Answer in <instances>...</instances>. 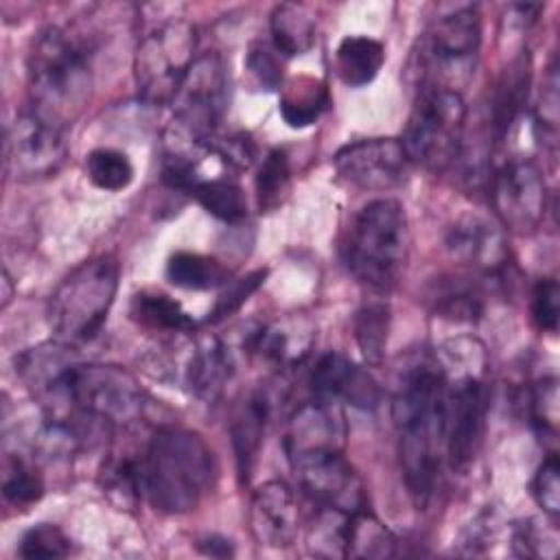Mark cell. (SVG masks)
<instances>
[{
	"label": "cell",
	"instance_id": "cell-43",
	"mask_svg": "<svg viewBox=\"0 0 560 560\" xmlns=\"http://www.w3.org/2000/svg\"><path fill=\"white\" fill-rule=\"evenodd\" d=\"M199 171H197V162L179 149L166 151L164 160H162V182L173 188V190H182V192H192L195 184L199 182Z\"/></svg>",
	"mask_w": 560,
	"mask_h": 560
},
{
	"label": "cell",
	"instance_id": "cell-18",
	"mask_svg": "<svg viewBox=\"0 0 560 560\" xmlns=\"http://www.w3.org/2000/svg\"><path fill=\"white\" fill-rule=\"evenodd\" d=\"M232 350L219 337H197L186 343V352L179 361V376L190 394L203 400L219 398L232 378Z\"/></svg>",
	"mask_w": 560,
	"mask_h": 560
},
{
	"label": "cell",
	"instance_id": "cell-41",
	"mask_svg": "<svg viewBox=\"0 0 560 560\" xmlns=\"http://www.w3.org/2000/svg\"><path fill=\"white\" fill-rule=\"evenodd\" d=\"M560 466L556 453H549L545 462L538 466L534 477V497L542 512L551 518H558L560 512Z\"/></svg>",
	"mask_w": 560,
	"mask_h": 560
},
{
	"label": "cell",
	"instance_id": "cell-24",
	"mask_svg": "<svg viewBox=\"0 0 560 560\" xmlns=\"http://www.w3.org/2000/svg\"><path fill=\"white\" fill-rule=\"evenodd\" d=\"M271 46L284 57L304 55L315 44V18L304 4L282 2L269 18Z\"/></svg>",
	"mask_w": 560,
	"mask_h": 560
},
{
	"label": "cell",
	"instance_id": "cell-27",
	"mask_svg": "<svg viewBox=\"0 0 560 560\" xmlns=\"http://www.w3.org/2000/svg\"><path fill=\"white\" fill-rule=\"evenodd\" d=\"M171 284L188 291H206L228 282V269L212 256L197 252H175L166 262Z\"/></svg>",
	"mask_w": 560,
	"mask_h": 560
},
{
	"label": "cell",
	"instance_id": "cell-8",
	"mask_svg": "<svg viewBox=\"0 0 560 560\" xmlns=\"http://www.w3.org/2000/svg\"><path fill=\"white\" fill-rule=\"evenodd\" d=\"M197 31L184 18H166L147 28L133 52V81L140 101L166 105L192 66Z\"/></svg>",
	"mask_w": 560,
	"mask_h": 560
},
{
	"label": "cell",
	"instance_id": "cell-31",
	"mask_svg": "<svg viewBox=\"0 0 560 560\" xmlns=\"http://www.w3.org/2000/svg\"><path fill=\"white\" fill-rule=\"evenodd\" d=\"M431 302L438 315L455 322H472L483 308L477 284L464 278H440L431 291Z\"/></svg>",
	"mask_w": 560,
	"mask_h": 560
},
{
	"label": "cell",
	"instance_id": "cell-17",
	"mask_svg": "<svg viewBox=\"0 0 560 560\" xmlns=\"http://www.w3.org/2000/svg\"><path fill=\"white\" fill-rule=\"evenodd\" d=\"M252 536L273 549L293 545L300 529V512L289 483L280 479L258 486L249 501Z\"/></svg>",
	"mask_w": 560,
	"mask_h": 560
},
{
	"label": "cell",
	"instance_id": "cell-45",
	"mask_svg": "<svg viewBox=\"0 0 560 560\" xmlns=\"http://www.w3.org/2000/svg\"><path fill=\"white\" fill-rule=\"evenodd\" d=\"M199 549L208 556H232V542L228 538L221 536H208L203 540H199Z\"/></svg>",
	"mask_w": 560,
	"mask_h": 560
},
{
	"label": "cell",
	"instance_id": "cell-3",
	"mask_svg": "<svg viewBox=\"0 0 560 560\" xmlns=\"http://www.w3.org/2000/svg\"><path fill=\"white\" fill-rule=\"evenodd\" d=\"M142 497L164 514L195 510L214 488L217 459L206 440L182 427H160L140 455Z\"/></svg>",
	"mask_w": 560,
	"mask_h": 560
},
{
	"label": "cell",
	"instance_id": "cell-16",
	"mask_svg": "<svg viewBox=\"0 0 560 560\" xmlns=\"http://www.w3.org/2000/svg\"><path fill=\"white\" fill-rule=\"evenodd\" d=\"M311 389L315 398L350 405L357 409H374L381 400V389L372 374L339 352H326L317 359L311 372Z\"/></svg>",
	"mask_w": 560,
	"mask_h": 560
},
{
	"label": "cell",
	"instance_id": "cell-6",
	"mask_svg": "<svg viewBox=\"0 0 560 560\" xmlns=\"http://www.w3.org/2000/svg\"><path fill=\"white\" fill-rule=\"evenodd\" d=\"M481 48V18L477 7H459L435 18L416 50L418 88L462 94L472 81Z\"/></svg>",
	"mask_w": 560,
	"mask_h": 560
},
{
	"label": "cell",
	"instance_id": "cell-42",
	"mask_svg": "<svg viewBox=\"0 0 560 560\" xmlns=\"http://www.w3.org/2000/svg\"><path fill=\"white\" fill-rule=\"evenodd\" d=\"M558 298L560 289L553 278H542L532 291V319L538 330L556 332L558 330Z\"/></svg>",
	"mask_w": 560,
	"mask_h": 560
},
{
	"label": "cell",
	"instance_id": "cell-37",
	"mask_svg": "<svg viewBox=\"0 0 560 560\" xmlns=\"http://www.w3.org/2000/svg\"><path fill=\"white\" fill-rule=\"evenodd\" d=\"M534 120L540 142L553 149L558 138V70L553 63L549 66L547 77L542 79V88L534 109Z\"/></svg>",
	"mask_w": 560,
	"mask_h": 560
},
{
	"label": "cell",
	"instance_id": "cell-13",
	"mask_svg": "<svg viewBox=\"0 0 560 560\" xmlns=\"http://www.w3.org/2000/svg\"><path fill=\"white\" fill-rule=\"evenodd\" d=\"M68 155L66 131L24 109L7 129V168L18 182H39L61 171Z\"/></svg>",
	"mask_w": 560,
	"mask_h": 560
},
{
	"label": "cell",
	"instance_id": "cell-2",
	"mask_svg": "<svg viewBox=\"0 0 560 560\" xmlns=\"http://www.w3.org/2000/svg\"><path fill=\"white\" fill-rule=\"evenodd\" d=\"M28 109L68 129L92 96V46L77 31L50 24L33 39L26 59Z\"/></svg>",
	"mask_w": 560,
	"mask_h": 560
},
{
	"label": "cell",
	"instance_id": "cell-34",
	"mask_svg": "<svg viewBox=\"0 0 560 560\" xmlns=\"http://www.w3.org/2000/svg\"><path fill=\"white\" fill-rule=\"evenodd\" d=\"M103 492L120 508H133L142 497L140 459L136 457H109L101 470Z\"/></svg>",
	"mask_w": 560,
	"mask_h": 560
},
{
	"label": "cell",
	"instance_id": "cell-10",
	"mask_svg": "<svg viewBox=\"0 0 560 560\" xmlns=\"http://www.w3.org/2000/svg\"><path fill=\"white\" fill-rule=\"evenodd\" d=\"M486 357L459 368L451 365L455 376H446V398H444V451L448 464L455 470H466L481 446L486 429L488 409V387L483 378Z\"/></svg>",
	"mask_w": 560,
	"mask_h": 560
},
{
	"label": "cell",
	"instance_id": "cell-20",
	"mask_svg": "<svg viewBox=\"0 0 560 560\" xmlns=\"http://www.w3.org/2000/svg\"><path fill=\"white\" fill-rule=\"evenodd\" d=\"M343 438L346 420L341 407L315 398L293 413L284 435V451L289 455L308 448H343Z\"/></svg>",
	"mask_w": 560,
	"mask_h": 560
},
{
	"label": "cell",
	"instance_id": "cell-19",
	"mask_svg": "<svg viewBox=\"0 0 560 560\" xmlns=\"http://www.w3.org/2000/svg\"><path fill=\"white\" fill-rule=\"evenodd\" d=\"M313 339L315 330L306 317H284L256 328L243 346L249 354L269 365L289 368L300 363L311 352Z\"/></svg>",
	"mask_w": 560,
	"mask_h": 560
},
{
	"label": "cell",
	"instance_id": "cell-29",
	"mask_svg": "<svg viewBox=\"0 0 560 560\" xmlns=\"http://www.w3.org/2000/svg\"><path fill=\"white\" fill-rule=\"evenodd\" d=\"M190 195L208 214L223 223H238L247 217L245 192L238 184L230 179H199Z\"/></svg>",
	"mask_w": 560,
	"mask_h": 560
},
{
	"label": "cell",
	"instance_id": "cell-38",
	"mask_svg": "<svg viewBox=\"0 0 560 560\" xmlns=\"http://www.w3.org/2000/svg\"><path fill=\"white\" fill-rule=\"evenodd\" d=\"M529 418L542 438H556L558 429V383L542 378L529 392Z\"/></svg>",
	"mask_w": 560,
	"mask_h": 560
},
{
	"label": "cell",
	"instance_id": "cell-36",
	"mask_svg": "<svg viewBox=\"0 0 560 560\" xmlns=\"http://www.w3.org/2000/svg\"><path fill=\"white\" fill-rule=\"evenodd\" d=\"M18 553L22 558H66L70 553V538L52 523H39L24 532Z\"/></svg>",
	"mask_w": 560,
	"mask_h": 560
},
{
	"label": "cell",
	"instance_id": "cell-1",
	"mask_svg": "<svg viewBox=\"0 0 560 560\" xmlns=\"http://www.w3.org/2000/svg\"><path fill=\"white\" fill-rule=\"evenodd\" d=\"M446 376L435 363L411 365L394 394L392 418L398 433V459L407 492L416 505L433 497L444 448Z\"/></svg>",
	"mask_w": 560,
	"mask_h": 560
},
{
	"label": "cell",
	"instance_id": "cell-21",
	"mask_svg": "<svg viewBox=\"0 0 560 560\" xmlns=\"http://www.w3.org/2000/svg\"><path fill=\"white\" fill-rule=\"evenodd\" d=\"M532 83V61L527 52L514 57L499 74L488 109V125L492 142H503L510 129L521 118Z\"/></svg>",
	"mask_w": 560,
	"mask_h": 560
},
{
	"label": "cell",
	"instance_id": "cell-35",
	"mask_svg": "<svg viewBox=\"0 0 560 560\" xmlns=\"http://www.w3.org/2000/svg\"><path fill=\"white\" fill-rule=\"evenodd\" d=\"M291 184V166L284 149H271L256 173V199L260 210H273L282 203Z\"/></svg>",
	"mask_w": 560,
	"mask_h": 560
},
{
	"label": "cell",
	"instance_id": "cell-28",
	"mask_svg": "<svg viewBox=\"0 0 560 560\" xmlns=\"http://www.w3.org/2000/svg\"><path fill=\"white\" fill-rule=\"evenodd\" d=\"M328 103L326 88L308 77H302L287 85L280 96V116L293 129H304L313 125Z\"/></svg>",
	"mask_w": 560,
	"mask_h": 560
},
{
	"label": "cell",
	"instance_id": "cell-23",
	"mask_svg": "<svg viewBox=\"0 0 560 560\" xmlns=\"http://www.w3.org/2000/svg\"><path fill=\"white\" fill-rule=\"evenodd\" d=\"M385 61V48L368 35H348L335 50L337 77L348 88H363L374 81Z\"/></svg>",
	"mask_w": 560,
	"mask_h": 560
},
{
	"label": "cell",
	"instance_id": "cell-5",
	"mask_svg": "<svg viewBox=\"0 0 560 560\" xmlns=\"http://www.w3.org/2000/svg\"><path fill=\"white\" fill-rule=\"evenodd\" d=\"M120 265L98 254L77 265L50 293L46 317L57 341L68 346L92 339L105 324L118 291Z\"/></svg>",
	"mask_w": 560,
	"mask_h": 560
},
{
	"label": "cell",
	"instance_id": "cell-9",
	"mask_svg": "<svg viewBox=\"0 0 560 560\" xmlns=\"http://www.w3.org/2000/svg\"><path fill=\"white\" fill-rule=\"evenodd\" d=\"M230 103V72L219 52L199 55L182 79L171 105L175 133L190 147H206Z\"/></svg>",
	"mask_w": 560,
	"mask_h": 560
},
{
	"label": "cell",
	"instance_id": "cell-15",
	"mask_svg": "<svg viewBox=\"0 0 560 560\" xmlns=\"http://www.w3.org/2000/svg\"><path fill=\"white\" fill-rule=\"evenodd\" d=\"M451 258L488 280H503L510 269V247L501 225L481 214L459 217L446 232Z\"/></svg>",
	"mask_w": 560,
	"mask_h": 560
},
{
	"label": "cell",
	"instance_id": "cell-30",
	"mask_svg": "<svg viewBox=\"0 0 560 560\" xmlns=\"http://www.w3.org/2000/svg\"><path fill=\"white\" fill-rule=\"evenodd\" d=\"M389 306L385 302H365L354 317V337L368 365H381L389 339Z\"/></svg>",
	"mask_w": 560,
	"mask_h": 560
},
{
	"label": "cell",
	"instance_id": "cell-44",
	"mask_svg": "<svg viewBox=\"0 0 560 560\" xmlns=\"http://www.w3.org/2000/svg\"><path fill=\"white\" fill-rule=\"evenodd\" d=\"M206 147L212 149L217 155H221L228 164H232L236 168H247L256 158V147L245 136H230L223 140L212 138Z\"/></svg>",
	"mask_w": 560,
	"mask_h": 560
},
{
	"label": "cell",
	"instance_id": "cell-33",
	"mask_svg": "<svg viewBox=\"0 0 560 560\" xmlns=\"http://www.w3.org/2000/svg\"><path fill=\"white\" fill-rule=\"evenodd\" d=\"M2 494L15 508H28L44 494V479L31 462L20 455H7L2 466Z\"/></svg>",
	"mask_w": 560,
	"mask_h": 560
},
{
	"label": "cell",
	"instance_id": "cell-4",
	"mask_svg": "<svg viewBox=\"0 0 560 560\" xmlns=\"http://www.w3.org/2000/svg\"><path fill=\"white\" fill-rule=\"evenodd\" d=\"M343 260L352 278L374 293L398 284L409 260V221L398 199H372L354 214Z\"/></svg>",
	"mask_w": 560,
	"mask_h": 560
},
{
	"label": "cell",
	"instance_id": "cell-39",
	"mask_svg": "<svg viewBox=\"0 0 560 560\" xmlns=\"http://www.w3.org/2000/svg\"><path fill=\"white\" fill-rule=\"evenodd\" d=\"M284 57L271 46V42H254L245 57V68L254 83L262 90H276L282 83Z\"/></svg>",
	"mask_w": 560,
	"mask_h": 560
},
{
	"label": "cell",
	"instance_id": "cell-7",
	"mask_svg": "<svg viewBox=\"0 0 560 560\" xmlns=\"http://www.w3.org/2000/svg\"><path fill=\"white\" fill-rule=\"evenodd\" d=\"M466 138V103L451 90L418 88L402 133V147L411 164L442 173L457 164Z\"/></svg>",
	"mask_w": 560,
	"mask_h": 560
},
{
	"label": "cell",
	"instance_id": "cell-12",
	"mask_svg": "<svg viewBox=\"0 0 560 560\" xmlns=\"http://www.w3.org/2000/svg\"><path fill=\"white\" fill-rule=\"evenodd\" d=\"M490 201L497 219L514 234H534L545 221L547 184L527 158H508L490 175Z\"/></svg>",
	"mask_w": 560,
	"mask_h": 560
},
{
	"label": "cell",
	"instance_id": "cell-40",
	"mask_svg": "<svg viewBox=\"0 0 560 560\" xmlns=\"http://www.w3.org/2000/svg\"><path fill=\"white\" fill-rule=\"evenodd\" d=\"M265 276H267L265 269H256V271H252L243 278H236L232 282H228L225 289L219 293L208 319L210 322H221V319L230 317L234 311H238L249 300V295L265 282Z\"/></svg>",
	"mask_w": 560,
	"mask_h": 560
},
{
	"label": "cell",
	"instance_id": "cell-22",
	"mask_svg": "<svg viewBox=\"0 0 560 560\" xmlns=\"http://www.w3.org/2000/svg\"><path fill=\"white\" fill-rule=\"evenodd\" d=\"M271 402L265 392H252L236 409L230 422L232 448L241 481H249L265 440Z\"/></svg>",
	"mask_w": 560,
	"mask_h": 560
},
{
	"label": "cell",
	"instance_id": "cell-14",
	"mask_svg": "<svg viewBox=\"0 0 560 560\" xmlns=\"http://www.w3.org/2000/svg\"><path fill=\"white\" fill-rule=\"evenodd\" d=\"M337 175L359 190H392L409 175V158L396 138H365L341 147L332 158Z\"/></svg>",
	"mask_w": 560,
	"mask_h": 560
},
{
	"label": "cell",
	"instance_id": "cell-11",
	"mask_svg": "<svg viewBox=\"0 0 560 560\" xmlns=\"http://www.w3.org/2000/svg\"><path fill=\"white\" fill-rule=\"evenodd\" d=\"M302 492L319 508L352 514L365 508L363 481L343 448H308L287 455Z\"/></svg>",
	"mask_w": 560,
	"mask_h": 560
},
{
	"label": "cell",
	"instance_id": "cell-32",
	"mask_svg": "<svg viewBox=\"0 0 560 560\" xmlns=\"http://www.w3.org/2000/svg\"><path fill=\"white\" fill-rule=\"evenodd\" d=\"M85 173L96 188L109 192H118L133 182V164L129 155L109 147H101L88 153Z\"/></svg>",
	"mask_w": 560,
	"mask_h": 560
},
{
	"label": "cell",
	"instance_id": "cell-26",
	"mask_svg": "<svg viewBox=\"0 0 560 560\" xmlns=\"http://www.w3.org/2000/svg\"><path fill=\"white\" fill-rule=\"evenodd\" d=\"M129 313L136 324L155 332L177 335V332H192L195 328V322L184 311V306L164 293H151V291L136 293L131 300Z\"/></svg>",
	"mask_w": 560,
	"mask_h": 560
},
{
	"label": "cell",
	"instance_id": "cell-25",
	"mask_svg": "<svg viewBox=\"0 0 560 560\" xmlns=\"http://www.w3.org/2000/svg\"><path fill=\"white\" fill-rule=\"evenodd\" d=\"M396 536L368 508L348 514L343 534V558H392Z\"/></svg>",
	"mask_w": 560,
	"mask_h": 560
}]
</instances>
